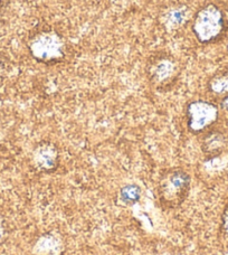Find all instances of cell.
Listing matches in <instances>:
<instances>
[{"label": "cell", "mask_w": 228, "mask_h": 255, "mask_svg": "<svg viewBox=\"0 0 228 255\" xmlns=\"http://www.w3.org/2000/svg\"><path fill=\"white\" fill-rule=\"evenodd\" d=\"M190 175L180 168H172L161 176L158 184V200L166 209L180 207L190 193Z\"/></svg>", "instance_id": "6da1fadb"}, {"label": "cell", "mask_w": 228, "mask_h": 255, "mask_svg": "<svg viewBox=\"0 0 228 255\" xmlns=\"http://www.w3.org/2000/svg\"><path fill=\"white\" fill-rule=\"evenodd\" d=\"M228 139L224 132L218 130L208 131L202 141V150L207 159L218 158L225 151Z\"/></svg>", "instance_id": "52a82bcc"}, {"label": "cell", "mask_w": 228, "mask_h": 255, "mask_svg": "<svg viewBox=\"0 0 228 255\" xmlns=\"http://www.w3.org/2000/svg\"><path fill=\"white\" fill-rule=\"evenodd\" d=\"M208 89L212 93L216 95H224L228 94V73L224 74H218L213 77L208 83Z\"/></svg>", "instance_id": "8fae6325"}, {"label": "cell", "mask_w": 228, "mask_h": 255, "mask_svg": "<svg viewBox=\"0 0 228 255\" xmlns=\"http://www.w3.org/2000/svg\"><path fill=\"white\" fill-rule=\"evenodd\" d=\"M31 161L38 171L51 174L59 166V150L51 141H40L33 150Z\"/></svg>", "instance_id": "5b68a950"}, {"label": "cell", "mask_w": 228, "mask_h": 255, "mask_svg": "<svg viewBox=\"0 0 228 255\" xmlns=\"http://www.w3.org/2000/svg\"><path fill=\"white\" fill-rule=\"evenodd\" d=\"M220 109H222L223 111L228 112V94L224 95V97L222 98L221 103H220Z\"/></svg>", "instance_id": "4fadbf2b"}, {"label": "cell", "mask_w": 228, "mask_h": 255, "mask_svg": "<svg viewBox=\"0 0 228 255\" xmlns=\"http://www.w3.org/2000/svg\"><path fill=\"white\" fill-rule=\"evenodd\" d=\"M177 64L169 57H160L150 66L149 77L154 85L162 86L175 79L177 75Z\"/></svg>", "instance_id": "8992f818"}, {"label": "cell", "mask_w": 228, "mask_h": 255, "mask_svg": "<svg viewBox=\"0 0 228 255\" xmlns=\"http://www.w3.org/2000/svg\"><path fill=\"white\" fill-rule=\"evenodd\" d=\"M220 230H221V234L224 236V238L228 239V204L226 205L224 211L222 213Z\"/></svg>", "instance_id": "7c38bea8"}, {"label": "cell", "mask_w": 228, "mask_h": 255, "mask_svg": "<svg viewBox=\"0 0 228 255\" xmlns=\"http://www.w3.org/2000/svg\"><path fill=\"white\" fill-rule=\"evenodd\" d=\"M190 10L185 4H178L171 7L162 15V25L167 31H173L179 29L180 27L189 21Z\"/></svg>", "instance_id": "ba28073f"}, {"label": "cell", "mask_w": 228, "mask_h": 255, "mask_svg": "<svg viewBox=\"0 0 228 255\" xmlns=\"http://www.w3.org/2000/svg\"><path fill=\"white\" fill-rule=\"evenodd\" d=\"M186 119L190 133H204L220 119V107L206 100H194L187 103Z\"/></svg>", "instance_id": "277c9868"}, {"label": "cell", "mask_w": 228, "mask_h": 255, "mask_svg": "<svg viewBox=\"0 0 228 255\" xmlns=\"http://www.w3.org/2000/svg\"><path fill=\"white\" fill-rule=\"evenodd\" d=\"M142 197V189L136 184H126L122 186L117 193V203L124 207L138 204Z\"/></svg>", "instance_id": "30bf717a"}, {"label": "cell", "mask_w": 228, "mask_h": 255, "mask_svg": "<svg viewBox=\"0 0 228 255\" xmlns=\"http://www.w3.org/2000/svg\"><path fill=\"white\" fill-rule=\"evenodd\" d=\"M34 251L37 255H61L64 251L62 239L53 233H45L35 244Z\"/></svg>", "instance_id": "9c48e42d"}, {"label": "cell", "mask_w": 228, "mask_h": 255, "mask_svg": "<svg viewBox=\"0 0 228 255\" xmlns=\"http://www.w3.org/2000/svg\"><path fill=\"white\" fill-rule=\"evenodd\" d=\"M225 13L215 3H208L199 9L194 17V36L200 44H212L223 37L226 30Z\"/></svg>", "instance_id": "7a4b0ae2"}, {"label": "cell", "mask_w": 228, "mask_h": 255, "mask_svg": "<svg viewBox=\"0 0 228 255\" xmlns=\"http://www.w3.org/2000/svg\"><path fill=\"white\" fill-rule=\"evenodd\" d=\"M31 57L38 63L52 64L66 56V42L58 31L44 29L36 33L27 44Z\"/></svg>", "instance_id": "3957f363"}]
</instances>
